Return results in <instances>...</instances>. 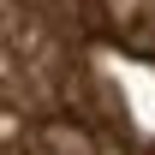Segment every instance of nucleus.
<instances>
[{
  "mask_svg": "<svg viewBox=\"0 0 155 155\" xmlns=\"http://www.w3.org/2000/svg\"><path fill=\"white\" fill-rule=\"evenodd\" d=\"M6 155H155V0H6Z\"/></svg>",
  "mask_w": 155,
  "mask_h": 155,
  "instance_id": "nucleus-1",
  "label": "nucleus"
}]
</instances>
